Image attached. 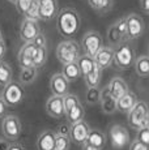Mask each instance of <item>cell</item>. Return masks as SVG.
I'll return each instance as SVG.
<instances>
[{"instance_id": "1", "label": "cell", "mask_w": 149, "mask_h": 150, "mask_svg": "<svg viewBox=\"0 0 149 150\" xmlns=\"http://www.w3.org/2000/svg\"><path fill=\"white\" fill-rule=\"evenodd\" d=\"M80 25H81V18L73 8L67 7L59 12L58 20H56V28L62 37L67 39L73 38L79 31Z\"/></svg>"}, {"instance_id": "2", "label": "cell", "mask_w": 149, "mask_h": 150, "mask_svg": "<svg viewBox=\"0 0 149 150\" xmlns=\"http://www.w3.org/2000/svg\"><path fill=\"white\" fill-rule=\"evenodd\" d=\"M56 57L63 65L77 63L80 59V45L71 39L60 42L56 47Z\"/></svg>"}, {"instance_id": "3", "label": "cell", "mask_w": 149, "mask_h": 150, "mask_svg": "<svg viewBox=\"0 0 149 150\" xmlns=\"http://www.w3.org/2000/svg\"><path fill=\"white\" fill-rule=\"evenodd\" d=\"M136 62L135 50L130 41L122 42L118 47L114 48V63L120 69H127L132 67Z\"/></svg>"}, {"instance_id": "4", "label": "cell", "mask_w": 149, "mask_h": 150, "mask_svg": "<svg viewBox=\"0 0 149 150\" xmlns=\"http://www.w3.org/2000/svg\"><path fill=\"white\" fill-rule=\"evenodd\" d=\"M128 124L137 131L144 127H149V107L147 102L137 100L133 108L128 112Z\"/></svg>"}, {"instance_id": "5", "label": "cell", "mask_w": 149, "mask_h": 150, "mask_svg": "<svg viewBox=\"0 0 149 150\" xmlns=\"http://www.w3.org/2000/svg\"><path fill=\"white\" fill-rule=\"evenodd\" d=\"M25 97V90L24 86L18 81H11L5 88H3V96L1 98L7 106H17L24 100Z\"/></svg>"}, {"instance_id": "6", "label": "cell", "mask_w": 149, "mask_h": 150, "mask_svg": "<svg viewBox=\"0 0 149 150\" xmlns=\"http://www.w3.org/2000/svg\"><path fill=\"white\" fill-rule=\"evenodd\" d=\"M104 47L102 46V38L97 31H88L81 39V48L84 50L85 55L93 57L98 54V51Z\"/></svg>"}, {"instance_id": "7", "label": "cell", "mask_w": 149, "mask_h": 150, "mask_svg": "<svg viewBox=\"0 0 149 150\" xmlns=\"http://www.w3.org/2000/svg\"><path fill=\"white\" fill-rule=\"evenodd\" d=\"M1 132L7 140H17L21 134V122H20V119L15 115H7L3 119Z\"/></svg>"}, {"instance_id": "8", "label": "cell", "mask_w": 149, "mask_h": 150, "mask_svg": "<svg viewBox=\"0 0 149 150\" xmlns=\"http://www.w3.org/2000/svg\"><path fill=\"white\" fill-rule=\"evenodd\" d=\"M109 134H110L111 146L116 150L124 149L130 144V133L124 127L119 125V124H115V125L111 127Z\"/></svg>"}, {"instance_id": "9", "label": "cell", "mask_w": 149, "mask_h": 150, "mask_svg": "<svg viewBox=\"0 0 149 150\" xmlns=\"http://www.w3.org/2000/svg\"><path fill=\"white\" fill-rule=\"evenodd\" d=\"M89 132H90V127L88 125V123H85L84 120H81V122L74 123L71 125L70 138L74 144H79V145L82 146L87 144Z\"/></svg>"}, {"instance_id": "10", "label": "cell", "mask_w": 149, "mask_h": 150, "mask_svg": "<svg viewBox=\"0 0 149 150\" xmlns=\"http://www.w3.org/2000/svg\"><path fill=\"white\" fill-rule=\"evenodd\" d=\"M38 34H41V29H39L38 21L25 18L24 21L21 22V28H20V37H21V39L25 43L33 42Z\"/></svg>"}, {"instance_id": "11", "label": "cell", "mask_w": 149, "mask_h": 150, "mask_svg": "<svg viewBox=\"0 0 149 150\" xmlns=\"http://www.w3.org/2000/svg\"><path fill=\"white\" fill-rule=\"evenodd\" d=\"M127 20V29H128V38L130 39H137L144 33V21L143 18L136 13H131L126 17Z\"/></svg>"}, {"instance_id": "12", "label": "cell", "mask_w": 149, "mask_h": 150, "mask_svg": "<svg viewBox=\"0 0 149 150\" xmlns=\"http://www.w3.org/2000/svg\"><path fill=\"white\" fill-rule=\"evenodd\" d=\"M50 90L53 91V96L65 97L70 94V81L63 73H55L50 80Z\"/></svg>"}, {"instance_id": "13", "label": "cell", "mask_w": 149, "mask_h": 150, "mask_svg": "<svg viewBox=\"0 0 149 150\" xmlns=\"http://www.w3.org/2000/svg\"><path fill=\"white\" fill-rule=\"evenodd\" d=\"M46 112L51 117L60 119L65 115V107H64V97H56L53 96L46 102Z\"/></svg>"}, {"instance_id": "14", "label": "cell", "mask_w": 149, "mask_h": 150, "mask_svg": "<svg viewBox=\"0 0 149 150\" xmlns=\"http://www.w3.org/2000/svg\"><path fill=\"white\" fill-rule=\"evenodd\" d=\"M39 17L43 21H50L59 14V7L56 0H38Z\"/></svg>"}, {"instance_id": "15", "label": "cell", "mask_w": 149, "mask_h": 150, "mask_svg": "<svg viewBox=\"0 0 149 150\" xmlns=\"http://www.w3.org/2000/svg\"><path fill=\"white\" fill-rule=\"evenodd\" d=\"M107 88H109V91H110L111 97H113L115 100L120 99L124 94H127L128 91H130L128 90L127 82H126L122 77H114V79H111V81L109 82Z\"/></svg>"}, {"instance_id": "16", "label": "cell", "mask_w": 149, "mask_h": 150, "mask_svg": "<svg viewBox=\"0 0 149 150\" xmlns=\"http://www.w3.org/2000/svg\"><path fill=\"white\" fill-rule=\"evenodd\" d=\"M94 63L98 68L105 69L109 68L114 63V48L111 47H102L98 54L94 56Z\"/></svg>"}, {"instance_id": "17", "label": "cell", "mask_w": 149, "mask_h": 150, "mask_svg": "<svg viewBox=\"0 0 149 150\" xmlns=\"http://www.w3.org/2000/svg\"><path fill=\"white\" fill-rule=\"evenodd\" d=\"M56 141V132L54 131H43L38 136L37 148L38 150H54Z\"/></svg>"}, {"instance_id": "18", "label": "cell", "mask_w": 149, "mask_h": 150, "mask_svg": "<svg viewBox=\"0 0 149 150\" xmlns=\"http://www.w3.org/2000/svg\"><path fill=\"white\" fill-rule=\"evenodd\" d=\"M136 103H137L136 94L132 93V91H128V93L124 94L120 99L116 100V111L128 114V112L133 108V106L136 105Z\"/></svg>"}, {"instance_id": "19", "label": "cell", "mask_w": 149, "mask_h": 150, "mask_svg": "<svg viewBox=\"0 0 149 150\" xmlns=\"http://www.w3.org/2000/svg\"><path fill=\"white\" fill-rule=\"evenodd\" d=\"M101 108L107 115L114 114L116 111V100L111 97L107 86L101 90Z\"/></svg>"}, {"instance_id": "20", "label": "cell", "mask_w": 149, "mask_h": 150, "mask_svg": "<svg viewBox=\"0 0 149 150\" xmlns=\"http://www.w3.org/2000/svg\"><path fill=\"white\" fill-rule=\"evenodd\" d=\"M87 144H89V145L94 146V148H98V149L102 150V148H104L105 144H106L105 133L101 131H98V129H90Z\"/></svg>"}, {"instance_id": "21", "label": "cell", "mask_w": 149, "mask_h": 150, "mask_svg": "<svg viewBox=\"0 0 149 150\" xmlns=\"http://www.w3.org/2000/svg\"><path fill=\"white\" fill-rule=\"evenodd\" d=\"M135 72L140 77H149V56L148 55H141L136 57L135 62Z\"/></svg>"}, {"instance_id": "22", "label": "cell", "mask_w": 149, "mask_h": 150, "mask_svg": "<svg viewBox=\"0 0 149 150\" xmlns=\"http://www.w3.org/2000/svg\"><path fill=\"white\" fill-rule=\"evenodd\" d=\"M37 76H38V68L35 67H30V68H24L20 73V79L18 82L21 85H31L35 81Z\"/></svg>"}, {"instance_id": "23", "label": "cell", "mask_w": 149, "mask_h": 150, "mask_svg": "<svg viewBox=\"0 0 149 150\" xmlns=\"http://www.w3.org/2000/svg\"><path fill=\"white\" fill-rule=\"evenodd\" d=\"M77 65L80 68V72H81V76L82 77H87L88 74L93 71V68L96 67V63H94V59L88 55H82L80 56L79 62H77Z\"/></svg>"}, {"instance_id": "24", "label": "cell", "mask_w": 149, "mask_h": 150, "mask_svg": "<svg viewBox=\"0 0 149 150\" xmlns=\"http://www.w3.org/2000/svg\"><path fill=\"white\" fill-rule=\"evenodd\" d=\"M12 76H13V72L11 65L7 62L1 60L0 62V86L5 88L8 83L12 81Z\"/></svg>"}, {"instance_id": "25", "label": "cell", "mask_w": 149, "mask_h": 150, "mask_svg": "<svg viewBox=\"0 0 149 150\" xmlns=\"http://www.w3.org/2000/svg\"><path fill=\"white\" fill-rule=\"evenodd\" d=\"M62 73L70 82L76 81V80H79L80 76H81V72H80V68H79V65H77V63L63 65V72Z\"/></svg>"}, {"instance_id": "26", "label": "cell", "mask_w": 149, "mask_h": 150, "mask_svg": "<svg viewBox=\"0 0 149 150\" xmlns=\"http://www.w3.org/2000/svg\"><path fill=\"white\" fill-rule=\"evenodd\" d=\"M89 5L96 12L105 14L113 9V0H88Z\"/></svg>"}, {"instance_id": "27", "label": "cell", "mask_w": 149, "mask_h": 150, "mask_svg": "<svg viewBox=\"0 0 149 150\" xmlns=\"http://www.w3.org/2000/svg\"><path fill=\"white\" fill-rule=\"evenodd\" d=\"M84 115H85L84 106H82L81 103H79V105H77L76 107H73L65 116H67V122L72 125L74 123H79V122H81V120H84Z\"/></svg>"}, {"instance_id": "28", "label": "cell", "mask_w": 149, "mask_h": 150, "mask_svg": "<svg viewBox=\"0 0 149 150\" xmlns=\"http://www.w3.org/2000/svg\"><path fill=\"white\" fill-rule=\"evenodd\" d=\"M101 76H102V69L96 65L93 68V71L87 77H84L87 86L88 88H98L99 82H101Z\"/></svg>"}, {"instance_id": "29", "label": "cell", "mask_w": 149, "mask_h": 150, "mask_svg": "<svg viewBox=\"0 0 149 150\" xmlns=\"http://www.w3.org/2000/svg\"><path fill=\"white\" fill-rule=\"evenodd\" d=\"M107 41L110 43L111 48L118 47L120 43L124 42V39L120 37V34L118 33V30H116L115 25H111V26L107 29Z\"/></svg>"}, {"instance_id": "30", "label": "cell", "mask_w": 149, "mask_h": 150, "mask_svg": "<svg viewBox=\"0 0 149 150\" xmlns=\"http://www.w3.org/2000/svg\"><path fill=\"white\" fill-rule=\"evenodd\" d=\"M46 60H47V48L46 47H39L37 48L35 54L33 56V64L35 68H41L45 65Z\"/></svg>"}, {"instance_id": "31", "label": "cell", "mask_w": 149, "mask_h": 150, "mask_svg": "<svg viewBox=\"0 0 149 150\" xmlns=\"http://www.w3.org/2000/svg\"><path fill=\"white\" fill-rule=\"evenodd\" d=\"M85 99L89 105L101 103V90H98V88H88L85 93Z\"/></svg>"}, {"instance_id": "32", "label": "cell", "mask_w": 149, "mask_h": 150, "mask_svg": "<svg viewBox=\"0 0 149 150\" xmlns=\"http://www.w3.org/2000/svg\"><path fill=\"white\" fill-rule=\"evenodd\" d=\"M71 146V138L67 136H59L56 134V141L54 150H70Z\"/></svg>"}, {"instance_id": "33", "label": "cell", "mask_w": 149, "mask_h": 150, "mask_svg": "<svg viewBox=\"0 0 149 150\" xmlns=\"http://www.w3.org/2000/svg\"><path fill=\"white\" fill-rule=\"evenodd\" d=\"M114 25H115V28H116V30H118V33L120 34V37H122L124 41H127V38H128V29H127V20H126V17L119 18Z\"/></svg>"}, {"instance_id": "34", "label": "cell", "mask_w": 149, "mask_h": 150, "mask_svg": "<svg viewBox=\"0 0 149 150\" xmlns=\"http://www.w3.org/2000/svg\"><path fill=\"white\" fill-rule=\"evenodd\" d=\"M80 103L79 98H77L74 94H67V96L64 97V107H65V115L68 114V112L71 111L73 107H76L77 105Z\"/></svg>"}, {"instance_id": "35", "label": "cell", "mask_w": 149, "mask_h": 150, "mask_svg": "<svg viewBox=\"0 0 149 150\" xmlns=\"http://www.w3.org/2000/svg\"><path fill=\"white\" fill-rule=\"evenodd\" d=\"M34 1L35 0H17L16 1V8H17V11H18L21 14H26L28 13V11L31 8V5L34 4Z\"/></svg>"}, {"instance_id": "36", "label": "cell", "mask_w": 149, "mask_h": 150, "mask_svg": "<svg viewBox=\"0 0 149 150\" xmlns=\"http://www.w3.org/2000/svg\"><path fill=\"white\" fill-rule=\"evenodd\" d=\"M17 60H18V64L22 69L24 68H30V67H34L33 64V59L28 55H25L22 51H18V55H17Z\"/></svg>"}, {"instance_id": "37", "label": "cell", "mask_w": 149, "mask_h": 150, "mask_svg": "<svg viewBox=\"0 0 149 150\" xmlns=\"http://www.w3.org/2000/svg\"><path fill=\"white\" fill-rule=\"evenodd\" d=\"M25 18L34 20V21L41 20V17H39V4H38V0H35V1H34V4L31 5V8L28 11V13L25 14Z\"/></svg>"}, {"instance_id": "38", "label": "cell", "mask_w": 149, "mask_h": 150, "mask_svg": "<svg viewBox=\"0 0 149 150\" xmlns=\"http://www.w3.org/2000/svg\"><path fill=\"white\" fill-rule=\"evenodd\" d=\"M136 140L141 142L143 145L149 146V127H144V128L137 131V137Z\"/></svg>"}, {"instance_id": "39", "label": "cell", "mask_w": 149, "mask_h": 150, "mask_svg": "<svg viewBox=\"0 0 149 150\" xmlns=\"http://www.w3.org/2000/svg\"><path fill=\"white\" fill-rule=\"evenodd\" d=\"M37 48H38V47H35V45H34L33 42H29V43H25V45L21 47V50H20V51H22L25 55H28V56H30L31 59H33V56H34V54H35Z\"/></svg>"}, {"instance_id": "40", "label": "cell", "mask_w": 149, "mask_h": 150, "mask_svg": "<svg viewBox=\"0 0 149 150\" xmlns=\"http://www.w3.org/2000/svg\"><path fill=\"white\" fill-rule=\"evenodd\" d=\"M70 132H71V124L70 123H63L60 124L58 127V129H56V134H59V136H67L70 137Z\"/></svg>"}, {"instance_id": "41", "label": "cell", "mask_w": 149, "mask_h": 150, "mask_svg": "<svg viewBox=\"0 0 149 150\" xmlns=\"http://www.w3.org/2000/svg\"><path fill=\"white\" fill-rule=\"evenodd\" d=\"M33 43L35 45V47H46V45H47V39H46V37L43 34H38V35L35 37V39L33 41Z\"/></svg>"}, {"instance_id": "42", "label": "cell", "mask_w": 149, "mask_h": 150, "mask_svg": "<svg viewBox=\"0 0 149 150\" xmlns=\"http://www.w3.org/2000/svg\"><path fill=\"white\" fill-rule=\"evenodd\" d=\"M130 150H149V146L143 145L141 142L135 140V141H132V144H130Z\"/></svg>"}, {"instance_id": "43", "label": "cell", "mask_w": 149, "mask_h": 150, "mask_svg": "<svg viewBox=\"0 0 149 150\" xmlns=\"http://www.w3.org/2000/svg\"><path fill=\"white\" fill-rule=\"evenodd\" d=\"M7 103L4 102L3 98H0V119H4L5 117V114H7Z\"/></svg>"}, {"instance_id": "44", "label": "cell", "mask_w": 149, "mask_h": 150, "mask_svg": "<svg viewBox=\"0 0 149 150\" xmlns=\"http://www.w3.org/2000/svg\"><path fill=\"white\" fill-rule=\"evenodd\" d=\"M7 52V46H5L4 41H0V62L4 59V55Z\"/></svg>"}, {"instance_id": "45", "label": "cell", "mask_w": 149, "mask_h": 150, "mask_svg": "<svg viewBox=\"0 0 149 150\" xmlns=\"http://www.w3.org/2000/svg\"><path fill=\"white\" fill-rule=\"evenodd\" d=\"M140 5H141V9L149 14V0H140Z\"/></svg>"}, {"instance_id": "46", "label": "cell", "mask_w": 149, "mask_h": 150, "mask_svg": "<svg viewBox=\"0 0 149 150\" xmlns=\"http://www.w3.org/2000/svg\"><path fill=\"white\" fill-rule=\"evenodd\" d=\"M9 145L11 144H8L7 140H1L0 138V150H9Z\"/></svg>"}, {"instance_id": "47", "label": "cell", "mask_w": 149, "mask_h": 150, "mask_svg": "<svg viewBox=\"0 0 149 150\" xmlns=\"http://www.w3.org/2000/svg\"><path fill=\"white\" fill-rule=\"evenodd\" d=\"M9 150H24V148H22L21 144H11Z\"/></svg>"}, {"instance_id": "48", "label": "cell", "mask_w": 149, "mask_h": 150, "mask_svg": "<svg viewBox=\"0 0 149 150\" xmlns=\"http://www.w3.org/2000/svg\"><path fill=\"white\" fill-rule=\"evenodd\" d=\"M82 150H101V149L94 148V146L89 145V144H85V145H82Z\"/></svg>"}, {"instance_id": "49", "label": "cell", "mask_w": 149, "mask_h": 150, "mask_svg": "<svg viewBox=\"0 0 149 150\" xmlns=\"http://www.w3.org/2000/svg\"><path fill=\"white\" fill-rule=\"evenodd\" d=\"M1 96H3V89H1V86H0V98H1Z\"/></svg>"}, {"instance_id": "50", "label": "cell", "mask_w": 149, "mask_h": 150, "mask_svg": "<svg viewBox=\"0 0 149 150\" xmlns=\"http://www.w3.org/2000/svg\"><path fill=\"white\" fill-rule=\"evenodd\" d=\"M8 1H11V3H13V4H16L17 0H8Z\"/></svg>"}, {"instance_id": "51", "label": "cell", "mask_w": 149, "mask_h": 150, "mask_svg": "<svg viewBox=\"0 0 149 150\" xmlns=\"http://www.w3.org/2000/svg\"><path fill=\"white\" fill-rule=\"evenodd\" d=\"M0 41H3V37H1V31H0Z\"/></svg>"}, {"instance_id": "52", "label": "cell", "mask_w": 149, "mask_h": 150, "mask_svg": "<svg viewBox=\"0 0 149 150\" xmlns=\"http://www.w3.org/2000/svg\"><path fill=\"white\" fill-rule=\"evenodd\" d=\"M148 56H149V46H148Z\"/></svg>"}]
</instances>
